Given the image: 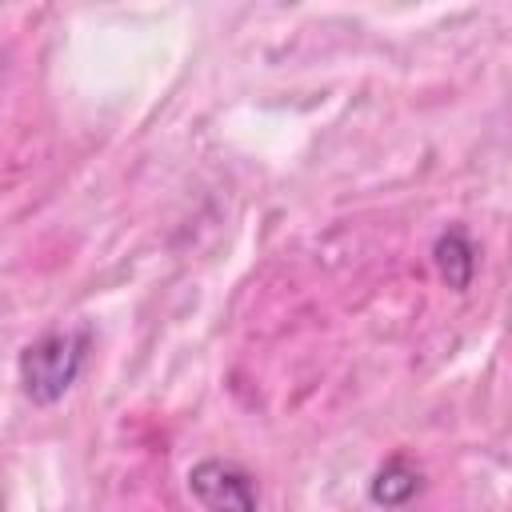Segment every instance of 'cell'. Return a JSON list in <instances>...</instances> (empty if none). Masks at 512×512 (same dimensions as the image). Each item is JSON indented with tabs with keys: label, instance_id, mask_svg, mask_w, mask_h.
Listing matches in <instances>:
<instances>
[{
	"label": "cell",
	"instance_id": "obj_2",
	"mask_svg": "<svg viewBox=\"0 0 512 512\" xmlns=\"http://www.w3.org/2000/svg\"><path fill=\"white\" fill-rule=\"evenodd\" d=\"M188 492L200 500L204 512H256V480L220 456H208L188 468Z\"/></svg>",
	"mask_w": 512,
	"mask_h": 512
},
{
	"label": "cell",
	"instance_id": "obj_4",
	"mask_svg": "<svg viewBox=\"0 0 512 512\" xmlns=\"http://www.w3.org/2000/svg\"><path fill=\"white\" fill-rule=\"evenodd\" d=\"M420 468L408 460V456H388L376 472H372V480H368V496H372V504H380V508H404L416 492H420Z\"/></svg>",
	"mask_w": 512,
	"mask_h": 512
},
{
	"label": "cell",
	"instance_id": "obj_3",
	"mask_svg": "<svg viewBox=\"0 0 512 512\" xmlns=\"http://www.w3.org/2000/svg\"><path fill=\"white\" fill-rule=\"evenodd\" d=\"M432 260H436L440 280H444L452 292H464V288L472 284V276H476V244H472V236H468L460 224H452V228H444V232L436 236Z\"/></svg>",
	"mask_w": 512,
	"mask_h": 512
},
{
	"label": "cell",
	"instance_id": "obj_1",
	"mask_svg": "<svg viewBox=\"0 0 512 512\" xmlns=\"http://www.w3.org/2000/svg\"><path fill=\"white\" fill-rule=\"evenodd\" d=\"M92 352V328L88 324H68L36 336L20 352V388L36 408L56 404L84 372Z\"/></svg>",
	"mask_w": 512,
	"mask_h": 512
}]
</instances>
